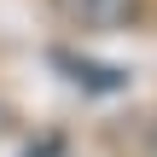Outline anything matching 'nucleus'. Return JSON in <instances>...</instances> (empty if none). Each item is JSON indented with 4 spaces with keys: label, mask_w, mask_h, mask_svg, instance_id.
<instances>
[{
    "label": "nucleus",
    "mask_w": 157,
    "mask_h": 157,
    "mask_svg": "<svg viewBox=\"0 0 157 157\" xmlns=\"http://www.w3.org/2000/svg\"><path fill=\"white\" fill-rule=\"evenodd\" d=\"M52 12L82 35H105V29H128L140 17V0H52Z\"/></svg>",
    "instance_id": "f257e3e1"
},
{
    "label": "nucleus",
    "mask_w": 157,
    "mask_h": 157,
    "mask_svg": "<svg viewBox=\"0 0 157 157\" xmlns=\"http://www.w3.org/2000/svg\"><path fill=\"white\" fill-rule=\"evenodd\" d=\"M23 157H70V146H64L58 134H41V140H29V146H23Z\"/></svg>",
    "instance_id": "f03ea898"
},
{
    "label": "nucleus",
    "mask_w": 157,
    "mask_h": 157,
    "mask_svg": "<svg viewBox=\"0 0 157 157\" xmlns=\"http://www.w3.org/2000/svg\"><path fill=\"white\" fill-rule=\"evenodd\" d=\"M146 157H157V122L146 128Z\"/></svg>",
    "instance_id": "7ed1b4c3"
}]
</instances>
